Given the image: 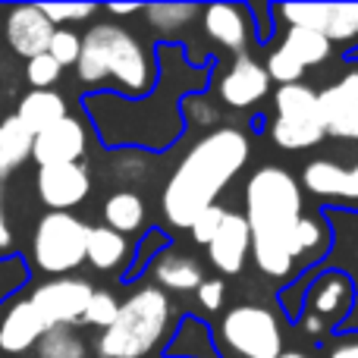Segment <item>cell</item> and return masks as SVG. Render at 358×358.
Listing matches in <instances>:
<instances>
[{
	"instance_id": "cell-1",
	"label": "cell",
	"mask_w": 358,
	"mask_h": 358,
	"mask_svg": "<svg viewBox=\"0 0 358 358\" xmlns=\"http://www.w3.org/2000/svg\"><path fill=\"white\" fill-rule=\"evenodd\" d=\"M157 79L142 98H123L117 92H85L82 113L88 117L98 142L107 151H138V155H167L185 136L182 104L201 94L214 82L217 57L195 60L179 41L157 44Z\"/></svg>"
},
{
	"instance_id": "cell-2",
	"label": "cell",
	"mask_w": 358,
	"mask_h": 358,
	"mask_svg": "<svg viewBox=\"0 0 358 358\" xmlns=\"http://www.w3.org/2000/svg\"><path fill=\"white\" fill-rule=\"evenodd\" d=\"M245 227L255 267L267 280L289 283L327 255L330 233L321 210L305 214V192L289 170L258 167L245 182Z\"/></svg>"
},
{
	"instance_id": "cell-3",
	"label": "cell",
	"mask_w": 358,
	"mask_h": 358,
	"mask_svg": "<svg viewBox=\"0 0 358 358\" xmlns=\"http://www.w3.org/2000/svg\"><path fill=\"white\" fill-rule=\"evenodd\" d=\"M252 142L236 126H214L179 157L161 192L164 220L176 229H189L204 208L217 204L229 182L245 170Z\"/></svg>"
},
{
	"instance_id": "cell-4",
	"label": "cell",
	"mask_w": 358,
	"mask_h": 358,
	"mask_svg": "<svg viewBox=\"0 0 358 358\" xmlns=\"http://www.w3.org/2000/svg\"><path fill=\"white\" fill-rule=\"evenodd\" d=\"M76 76L92 92H117L123 98H142L155 88L157 60L155 48L136 31L117 22H94L82 35V50L76 60Z\"/></svg>"
},
{
	"instance_id": "cell-5",
	"label": "cell",
	"mask_w": 358,
	"mask_h": 358,
	"mask_svg": "<svg viewBox=\"0 0 358 358\" xmlns=\"http://www.w3.org/2000/svg\"><path fill=\"white\" fill-rule=\"evenodd\" d=\"M173 305L157 286H138L129 299L120 302V311L107 330H101L94 352L98 358H145L170 336Z\"/></svg>"
},
{
	"instance_id": "cell-6",
	"label": "cell",
	"mask_w": 358,
	"mask_h": 358,
	"mask_svg": "<svg viewBox=\"0 0 358 358\" xmlns=\"http://www.w3.org/2000/svg\"><path fill=\"white\" fill-rule=\"evenodd\" d=\"M271 138L280 151H308L317 148L327 138L315 88L305 85V82L277 85V92H273Z\"/></svg>"
},
{
	"instance_id": "cell-7",
	"label": "cell",
	"mask_w": 358,
	"mask_h": 358,
	"mask_svg": "<svg viewBox=\"0 0 358 358\" xmlns=\"http://www.w3.org/2000/svg\"><path fill=\"white\" fill-rule=\"evenodd\" d=\"M88 223L66 210H48L31 236V264L48 277H66L85 264Z\"/></svg>"
},
{
	"instance_id": "cell-8",
	"label": "cell",
	"mask_w": 358,
	"mask_h": 358,
	"mask_svg": "<svg viewBox=\"0 0 358 358\" xmlns=\"http://www.w3.org/2000/svg\"><path fill=\"white\" fill-rule=\"evenodd\" d=\"M220 340L242 358H280L286 352L280 317L264 305H236L220 321Z\"/></svg>"
},
{
	"instance_id": "cell-9",
	"label": "cell",
	"mask_w": 358,
	"mask_h": 358,
	"mask_svg": "<svg viewBox=\"0 0 358 358\" xmlns=\"http://www.w3.org/2000/svg\"><path fill=\"white\" fill-rule=\"evenodd\" d=\"M317 210H321L324 223H327L330 248L308 271H340L352 283L355 305L349 321L340 327V334H358V214L355 210H340V208H317Z\"/></svg>"
},
{
	"instance_id": "cell-10",
	"label": "cell",
	"mask_w": 358,
	"mask_h": 358,
	"mask_svg": "<svg viewBox=\"0 0 358 358\" xmlns=\"http://www.w3.org/2000/svg\"><path fill=\"white\" fill-rule=\"evenodd\" d=\"M271 10L277 25L283 19L299 29L321 31L334 48H358V3H271Z\"/></svg>"
},
{
	"instance_id": "cell-11",
	"label": "cell",
	"mask_w": 358,
	"mask_h": 358,
	"mask_svg": "<svg viewBox=\"0 0 358 358\" xmlns=\"http://www.w3.org/2000/svg\"><path fill=\"white\" fill-rule=\"evenodd\" d=\"M302 192L315 195L321 208H340L358 214V157L355 164H336L330 157H315L302 170Z\"/></svg>"
},
{
	"instance_id": "cell-12",
	"label": "cell",
	"mask_w": 358,
	"mask_h": 358,
	"mask_svg": "<svg viewBox=\"0 0 358 358\" xmlns=\"http://www.w3.org/2000/svg\"><path fill=\"white\" fill-rule=\"evenodd\" d=\"M92 286L88 280L79 277H54L48 283L35 286L29 296V302L35 305V311L41 315L44 327H76L82 321L88 299H92Z\"/></svg>"
},
{
	"instance_id": "cell-13",
	"label": "cell",
	"mask_w": 358,
	"mask_h": 358,
	"mask_svg": "<svg viewBox=\"0 0 358 358\" xmlns=\"http://www.w3.org/2000/svg\"><path fill=\"white\" fill-rule=\"evenodd\" d=\"M324 129L343 142H358V66H349L340 79L317 92Z\"/></svg>"
},
{
	"instance_id": "cell-14",
	"label": "cell",
	"mask_w": 358,
	"mask_h": 358,
	"mask_svg": "<svg viewBox=\"0 0 358 358\" xmlns=\"http://www.w3.org/2000/svg\"><path fill=\"white\" fill-rule=\"evenodd\" d=\"M38 198L48 204V210H66L79 208L92 192V173L85 164H57V167H38L35 176Z\"/></svg>"
},
{
	"instance_id": "cell-15",
	"label": "cell",
	"mask_w": 358,
	"mask_h": 358,
	"mask_svg": "<svg viewBox=\"0 0 358 358\" xmlns=\"http://www.w3.org/2000/svg\"><path fill=\"white\" fill-rule=\"evenodd\" d=\"M88 148V132L79 117H63L50 129L31 138V161L38 167H57V164H82Z\"/></svg>"
},
{
	"instance_id": "cell-16",
	"label": "cell",
	"mask_w": 358,
	"mask_h": 358,
	"mask_svg": "<svg viewBox=\"0 0 358 358\" xmlns=\"http://www.w3.org/2000/svg\"><path fill=\"white\" fill-rule=\"evenodd\" d=\"M217 94L233 110H248L258 101H264L271 94V79L264 73V63H258L248 54L233 57V63L223 69L220 82H217Z\"/></svg>"
},
{
	"instance_id": "cell-17",
	"label": "cell",
	"mask_w": 358,
	"mask_h": 358,
	"mask_svg": "<svg viewBox=\"0 0 358 358\" xmlns=\"http://www.w3.org/2000/svg\"><path fill=\"white\" fill-rule=\"evenodd\" d=\"M204 35L214 44L233 50V57L248 54V44L255 41V22L245 3H208L201 6Z\"/></svg>"
},
{
	"instance_id": "cell-18",
	"label": "cell",
	"mask_w": 358,
	"mask_h": 358,
	"mask_svg": "<svg viewBox=\"0 0 358 358\" xmlns=\"http://www.w3.org/2000/svg\"><path fill=\"white\" fill-rule=\"evenodd\" d=\"M204 248H208V261L214 264V271H220L223 277H239L252 258V236H248L245 217L239 210H227L214 239Z\"/></svg>"
},
{
	"instance_id": "cell-19",
	"label": "cell",
	"mask_w": 358,
	"mask_h": 358,
	"mask_svg": "<svg viewBox=\"0 0 358 358\" xmlns=\"http://www.w3.org/2000/svg\"><path fill=\"white\" fill-rule=\"evenodd\" d=\"M54 31L57 29L48 22V16L41 13L38 3H19L3 13L6 44L13 48V54L25 57V60H31V57H38V54H48V44H50Z\"/></svg>"
},
{
	"instance_id": "cell-20",
	"label": "cell",
	"mask_w": 358,
	"mask_h": 358,
	"mask_svg": "<svg viewBox=\"0 0 358 358\" xmlns=\"http://www.w3.org/2000/svg\"><path fill=\"white\" fill-rule=\"evenodd\" d=\"M44 321L35 311L29 299H16L0 317V352L6 355H25L35 349V343L44 334Z\"/></svg>"
},
{
	"instance_id": "cell-21",
	"label": "cell",
	"mask_w": 358,
	"mask_h": 358,
	"mask_svg": "<svg viewBox=\"0 0 358 358\" xmlns=\"http://www.w3.org/2000/svg\"><path fill=\"white\" fill-rule=\"evenodd\" d=\"M164 358H223L220 346L214 340V330L208 327V321L195 315H182L176 321L173 334L164 343Z\"/></svg>"
},
{
	"instance_id": "cell-22",
	"label": "cell",
	"mask_w": 358,
	"mask_h": 358,
	"mask_svg": "<svg viewBox=\"0 0 358 358\" xmlns=\"http://www.w3.org/2000/svg\"><path fill=\"white\" fill-rule=\"evenodd\" d=\"M151 277L157 280V289L164 292H195L198 286L204 283V271L192 255H182V252H161L155 258V264L148 267Z\"/></svg>"
},
{
	"instance_id": "cell-23",
	"label": "cell",
	"mask_w": 358,
	"mask_h": 358,
	"mask_svg": "<svg viewBox=\"0 0 358 358\" xmlns=\"http://www.w3.org/2000/svg\"><path fill=\"white\" fill-rule=\"evenodd\" d=\"M129 242H126V236L113 233V229L107 227H88V242H85V261L94 267V271L101 273H113L120 271L123 273V267L129 264Z\"/></svg>"
},
{
	"instance_id": "cell-24",
	"label": "cell",
	"mask_w": 358,
	"mask_h": 358,
	"mask_svg": "<svg viewBox=\"0 0 358 358\" xmlns=\"http://www.w3.org/2000/svg\"><path fill=\"white\" fill-rule=\"evenodd\" d=\"M66 113L69 110H66L63 94H57L54 88H44V92H35V88H31V92L19 101L16 120L31 132V136H38V132L50 129L54 123H60Z\"/></svg>"
},
{
	"instance_id": "cell-25",
	"label": "cell",
	"mask_w": 358,
	"mask_h": 358,
	"mask_svg": "<svg viewBox=\"0 0 358 358\" xmlns=\"http://www.w3.org/2000/svg\"><path fill=\"white\" fill-rule=\"evenodd\" d=\"M101 214H104V227L113 229V233H120V236L145 233V201L138 192L123 189V192L107 195Z\"/></svg>"
},
{
	"instance_id": "cell-26",
	"label": "cell",
	"mask_w": 358,
	"mask_h": 358,
	"mask_svg": "<svg viewBox=\"0 0 358 358\" xmlns=\"http://www.w3.org/2000/svg\"><path fill=\"white\" fill-rule=\"evenodd\" d=\"M280 50L299 60L305 69L308 66H321V63L330 60L334 54V44L321 35V31H311V29H299V25H286L283 29V41L277 44Z\"/></svg>"
},
{
	"instance_id": "cell-27",
	"label": "cell",
	"mask_w": 358,
	"mask_h": 358,
	"mask_svg": "<svg viewBox=\"0 0 358 358\" xmlns=\"http://www.w3.org/2000/svg\"><path fill=\"white\" fill-rule=\"evenodd\" d=\"M142 16L148 22L151 31L164 35V44H173V38L182 29H189L195 22V16H201V6L195 3H151L142 6Z\"/></svg>"
},
{
	"instance_id": "cell-28",
	"label": "cell",
	"mask_w": 358,
	"mask_h": 358,
	"mask_svg": "<svg viewBox=\"0 0 358 358\" xmlns=\"http://www.w3.org/2000/svg\"><path fill=\"white\" fill-rule=\"evenodd\" d=\"M31 132L16 117H6L0 123V179L10 176L31 157Z\"/></svg>"
},
{
	"instance_id": "cell-29",
	"label": "cell",
	"mask_w": 358,
	"mask_h": 358,
	"mask_svg": "<svg viewBox=\"0 0 358 358\" xmlns=\"http://www.w3.org/2000/svg\"><path fill=\"white\" fill-rule=\"evenodd\" d=\"M167 248H173V239H170V233H164V229H145L142 239H138V245L132 248L129 255V264L123 267V273H120V283H136L142 273H148V267L155 264V258L161 252H167Z\"/></svg>"
},
{
	"instance_id": "cell-30",
	"label": "cell",
	"mask_w": 358,
	"mask_h": 358,
	"mask_svg": "<svg viewBox=\"0 0 358 358\" xmlns=\"http://www.w3.org/2000/svg\"><path fill=\"white\" fill-rule=\"evenodd\" d=\"M38 358H88V346L73 327H50L35 343Z\"/></svg>"
},
{
	"instance_id": "cell-31",
	"label": "cell",
	"mask_w": 358,
	"mask_h": 358,
	"mask_svg": "<svg viewBox=\"0 0 358 358\" xmlns=\"http://www.w3.org/2000/svg\"><path fill=\"white\" fill-rule=\"evenodd\" d=\"M120 311V299L113 296V292L107 289H94L92 299H88L85 311H82V321L85 327H98V330H107L113 324V317H117Z\"/></svg>"
},
{
	"instance_id": "cell-32",
	"label": "cell",
	"mask_w": 358,
	"mask_h": 358,
	"mask_svg": "<svg viewBox=\"0 0 358 358\" xmlns=\"http://www.w3.org/2000/svg\"><path fill=\"white\" fill-rule=\"evenodd\" d=\"M264 73L271 82H277V85H296V82H302L305 76V66L299 60H292L286 50L273 48L271 54H267V63H264Z\"/></svg>"
},
{
	"instance_id": "cell-33",
	"label": "cell",
	"mask_w": 358,
	"mask_h": 358,
	"mask_svg": "<svg viewBox=\"0 0 358 358\" xmlns=\"http://www.w3.org/2000/svg\"><path fill=\"white\" fill-rule=\"evenodd\" d=\"M79 50H82V35H76L73 29H57L54 35H50L48 54L54 57L60 69L76 66V60H79Z\"/></svg>"
},
{
	"instance_id": "cell-34",
	"label": "cell",
	"mask_w": 358,
	"mask_h": 358,
	"mask_svg": "<svg viewBox=\"0 0 358 358\" xmlns=\"http://www.w3.org/2000/svg\"><path fill=\"white\" fill-rule=\"evenodd\" d=\"M29 283V264L19 255H0V302Z\"/></svg>"
},
{
	"instance_id": "cell-35",
	"label": "cell",
	"mask_w": 358,
	"mask_h": 358,
	"mask_svg": "<svg viewBox=\"0 0 358 358\" xmlns=\"http://www.w3.org/2000/svg\"><path fill=\"white\" fill-rule=\"evenodd\" d=\"M38 6H41V13L48 16V22L54 29H60L63 22H85V19H92L98 13L94 3H38Z\"/></svg>"
},
{
	"instance_id": "cell-36",
	"label": "cell",
	"mask_w": 358,
	"mask_h": 358,
	"mask_svg": "<svg viewBox=\"0 0 358 358\" xmlns=\"http://www.w3.org/2000/svg\"><path fill=\"white\" fill-rule=\"evenodd\" d=\"M63 69L57 66V60L50 54H38L29 60V66H25V79L31 82V88L35 92H44V88H50L57 79H60Z\"/></svg>"
},
{
	"instance_id": "cell-37",
	"label": "cell",
	"mask_w": 358,
	"mask_h": 358,
	"mask_svg": "<svg viewBox=\"0 0 358 358\" xmlns=\"http://www.w3.org/2000/svg\"><path fill=\"white\" fill-rule=\"evenodd\" d=\"M223 214H227V208H223L220 201L217 204H210V208H204L201 214L192 220V227H189V233H192V239L198 242V245H208L210 239H214V233H217V227H220V220H223Z\"/></svg>"
},
{
	"instance_id": "cell-38",
	"label": "cell",
	"mask_w": 358,
	"mask_h": 358,
	"mask_svg": "<svg viewBox=\"0 0 358 358\" xmlns=\"http://www.w3.org/2000/svg\"><path fill=\"white\" fill-rule=\"evenodd\" d=\"M204 94H208V92L185 98V104H182V120H185V126H189V123H195V126H214V123H217V107L210 104Z\"/></svg>"
},
{
	"instance_id": "cell-39",
	"label": "cell",
	"mask_w": 358,
	"mask_h": 358,
	"mask_svg": "<svg viewBox=\"0 0 358 358\" xmlns=\"http://www.w3.org/2000/svg\"><path fill=\"white\" fill-rule=\"evenodd\" d=\"M248 13H252V22H255V44H271L273 31H277V19H273L271 3H245Z\"/></svg>"
},
{
	"instance_id": "cell-40",
	"label": "cell",
	"mask_w": 358,
	"mask_h": 358,
	"mask_svg": "<svg viewBox=\"0 0 358 358\" xmlns=\"http://www.w3.org/2000/svg\"><path fill=\"white\" fill-rule=\"evenodd\" d=\"M198 302H201L204 311H220L223 308V296H227V283L223 280H204L201 286H198Z\"/></svg>"
},
{
	"instance_id": "cell-41",
	"label": "cell",
	"mask_w": 358,
	"mask_h": 358,
	"mask_svg": "<svg viewBox=\"0 0 358 358\" xmlns=\"http://www.w3.org/2000/svg\"><path fill=\"white\" fill-rule=\"evenodd\" d=\"M327 358H358V334H336L327 346Z\"/></svg>"
},
{
	"instance_id": "cell-42",
	"label": "cell",
	"mask_w": 358,
	"mask_h": 358,
	"mask_svg": "<svg viewBox=\"0 0 358 358\" xmlns=\"http://www.w3.org/2000/svg\"><path fill=\"white\" fill-rule=\"evenodd\" d=\"M13 245V229H10V220H6L3 208H0V255H6Z\"/></svg>"
},
{
	"instance_id": "cell-43",
	"label": "cell",
	"mask_w": 358,
	"mask_h": 358,
	"mask_svg": "<svg viewBox=\"0 0 358 358\" xmlns=\"http://www.w3.org/2000/svg\"><path fill=\"white\" fill-rule=\"evenodd\" d=\"M110 16H136V13H142V6L138 3H107L104 6Z\"/></svg>"
},
{
	"instance_id": "cell-44",
	"label": "cell",
	"mask_w": 358,
	"mask_h": 358,
	"mask_svg": "<svg viewBox=\"0 0 358 358\" xmlns=\"http://www.w3.org/2000/svg\"><path fill=\"white\" fill-rule=\"evenodd\" d=\"M280 358H311V355H308V352H302V349H286V352L280 355Z\"/></svg>"
},
{
	"instance_id": "cell-45",
	"label": "cell",
	"mask_w": 358,
	"mask_h": 358,
	"mask_svg": "<svg viewBox=\"0 0 358 358\" xmlns=\"http://www.w3.org/2000/svg\"><path fill=\"white\" fill-rule=\"evenodd\" d=\"M343 60H346V63H358V48L346 50V54H343Z\"/></svg>"
}]
</instances>
